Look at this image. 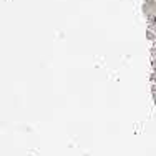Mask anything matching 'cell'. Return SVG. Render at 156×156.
Instances as JSON below:
<instances>
[{"mask_svg":"<svg viewBox=\"0 0 156 156\" xmlns=\"http://www.w3.org/2000/svg\"><path fill=\"white\" fill-rule=\"evenodd\" d=\"M141 12H143V17L148 23V28H154L156 27V0H143Z\"/></svg>","mask_w":156,"mask_h":156,"instance_id":"1","label":"cell"},{"mask_svg":"<svg viewBox=\"0 0 156 156\" xmlns=\"http://www.w3.org/2000/svg\"><path fill=\"white\" fill-rule=\"evenodd\" d=\"M150 58H151V66L156 68V45L150 48Z\"/></svg>","mask_w":156,"mask_h":156,"instance_id":"2","label":"cell"},{"mask_svg":"<svg viewBox=\"0 0 156 156\" xmlns=\"http://www.w3.org/2000/svg\"><path fill=\"white\" fill-rule=\"evenodd\" d=\"M146 38L150 40V42H154L156 43V33L151 30V28H146Z\"/></svg>","mask_w":156,"mask_h":156,"instance_id":"3","label":"cell"}]
</instances>
